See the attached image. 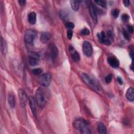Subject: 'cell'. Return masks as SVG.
Segmentation results:
<instances>
[{"instance_id": "4fadbf2b", "label": "cell", "mask_w": 134, "mask_h": 134, "mask_svg": "<svg viewBox=\"0 0 134 134\" xmlns=\"http://www.w3.org/2000/svg\"><path fill=\"white\" fill-rule=\"evenodd\" d=\"M69 50L71 52V57H72L73 60L75 62H79L80 59L79 53L74 49V48L72 46H70Z\"/></svg>"}, {"instance_id": "484cf974", "label": "cell", "mask_w": 134, "mask_h": 134, "mask_svg": "<svg viewBox=\"0 0 134 134\" xmlns=\"http://www.w3.org/2000/svg\"><path fill=\"white\" fill-rule=\"evenodd\" d=\"M65 27L69 29V30H71L74 28V25L73 23L68 21L67 23H65Z\"/></svg>"}, {"instance_id": "4dcf8cb0", "label": "cell", "mask_w": 134, "mask_h": 134, "mask_svg": "<svg viewBox=\"0 0 134 134\" xmlns=\"http://www.w3.org/2000/svg\"><path fill=\"white\" fill-rule=\"evenodd\" d=\"M66 35L67 37L69 39H71L73 36V31L72 30H68L66 31Z\"/></svg>"}, {"instance_id": "cb8c5ba5", "label": "cell", "mask_w": 134, "mask_h": 134, "mask_svg": "<svg viewBox=\"0 0 134 134\" xmlns=\"http://www.w3.org/2000/svg\"><path fill=\"white\" fill-rule=\"evenodd\" d=\"M42 70L40 68H35L32 70V73L35 75H39L41 74Z\"/></svg>"}, {"instance_id": "5bb4252c", "label": "cell", "mask_w": 134, "mask_h": 134, "mask_svg": "<svg viewBox=\"0 0 134 134\" xmlns=\"http://www.w3.org/2000/svg\"><path fill=\"white\" fill-rule=\"evenodd\" d=\"M29 106H30L31 110L32 111V113L33 115L35 117H37V113H36L35 99L32 97H31V96L29 97Z\"/></svg>"}, {"instance_id": "f546056e", "label": "cell", "mask_w": 134, "mask_h": 134, "mask_svg": "<svg viewBox=\"0 0 134 134\" xmlns=\"http://www.w3.org/2000/svg\"><path fill=\"white\" fill-rule=\"evenodd\" d=\"M112 78H113V76H112V75L111 74H109L108 75H107L105 78V82L107 83H109L111 80H112Z\"/></svg>"}, {"instance_id": "e575fe53", "label": "cell", "mask_w": 134, "mask_h": 134, "mask_svg": "<svg viewBox=\"0 0 134 134\" xmlns=\"http://www.w3.org/2000/svg\"><path fill=\"white\" fill-rule=\"evenodd\" d=\"M26 3V1H25V0H20V1H18V3L21 6H24L25 5Z\"/></svg>"}, {"instance_id": "30bf717a", "label": "cell", "mask_w": 134, "mask_h": 134, "mask_svg": "<svg viewBox=\"0 0 134 134\" xmlns=\"http://www.w3.org/2000/svg\"><path fill=\"white\" fill-rule=\"evenodd\" d=\"M89 11L90 14L91 16V18L93 21V22L95 24L97 22V9L96 6L92 3H90L89 5Z\"/></svg>"}, {"instance_id": "d590c367", "label": "cell", "mask_w": 134, "mask_h": 134, "mask_svg": "<svg viewBox=\"0 0 134 134\" xmlns=\"http://www.w3.org/2000/svg\"><path fill=\"white\" fill-rule=\"evenodd\" d=\"M130 68H131V70H132V71H133V65H132V64H131V66H130Z\"/></svg>"}, {"instance_id": "2e32d148", "label": "cell", "mask_w": 134, "mask_h": 134, "mask_svg": "<svg viewBox=\"0 0 134 134\" xmlns=\"http://www.w3.org/2000/svg\"><path fill=\"white\" fill-rule=\"evenodd\" d=\"M1 52L3 55H5L7 51V46L5 40L3 38V37H1Z\"/></svg>"}, {"instance_id": "8992f818", "label": "cell", "mask_w": 134, "mask_h": 134, "mask_svg": "<svg viewBox=\"0 0 134 134\" xmlns=\"http://www.w3.org/2000/svg\"><path fill=\"white\" fill-rule=\"evenodd\" d=\"M36 32L32 29L27 30L24 35V40L28 43H32L36 37Z\"/></svg>"}, {"instance_id": "ba28073f", "label": "cell", "mask_w": 134, "mask_h": 134, "mask_svg": "<svg viewBox=\"0 0 134 134\" xmlns=\"http://www.w3.org/2000/svg\"><path fill=\"white\" fill-rule=\"evenodd\" d=\"M49 54L52 60H54L58 56V49L53 43H51L49 45L48 47Z\"/></svg>"}, {"instance_id": "d6986e66", "label": "cell", "mask_w": 134, "mask_h": 134, "mask_svg": "<svg viewBox=\"0 0 134 134\" xmlns=\"http://www.w3.org/2000/svg\"><path fill=\"white\" fill-rule=\"evenodd\" d=\"M8 102L9 103V106H10L11 108H14L15 106V104H16V101H15V98L14 97V95L12 94L9 93L8 95Z\"/></svg>"}, {"instance_id": "d4e9b609", "label": "cell", "mask_w": 134, "mask_h": 134, "mask_svg": "<svg viewBox=\"0 0 134 134\" xmlns=\"http://www.w3.org/2000/svg\"><path fill=\"white\" fill-rule=\"evenodd\" d=\"M111 15L114 17V18H117L118 17L119 14V10L117 9V8H115L112 9L111 12Z\"/></svg>"}, {"instance_id": "44dd1931", "label": "cell", "mask_w": 134, "mask_h": 134, "mask_svg": "<svg viewBox=\"0 0 134 134\" xmlns=\"http://www.w3.org/2000/svg\"><path fill=\"white\" fill-rule=\"evenodd\" d=\"M50 37V36L49 33L46 32H42L40 36V41L42 43H46L49 41Z\"/></svg>"}, {"instance_id": "7c38bea8", "label": "cell", "mask_w": 134, "mask_h": 134, "mask_svg": "<svg viewBox=\"0 0 134 134\" xmlns=\"http://www.w3.org/2000/svg\"><path fill=\"white\" fill-rule=\"evenodd\" d=\"M107 62L108 64L114 68H117L119 66V60L115 57L111 56L109 57L107 59Z\"/></svg>"}, {"instance_id": "836d02e7", "label": "cell", "mask_w": 134, "mask_h": 134, "mask_svg": "<svg viewBox=\"0 0 134 134\" xmlns=\"http://www.w3.org/2000/svg\"><path fill=\"white\" fill-rule=\"evenodd\" d=\"M117 81L118 82V83L120 84V85H122L123 84V81L122 80V79L120 77H117Z\"/></svg>"}, {"instance_id": "603a6c76", "label": "cell", "mask_w": 134, "mask_h": 134, "mask_svg": "<svg viewBox=\"0 0 134 134\" xmlns=\"http://www.w3.org/2000/svg\"><path fill=\"white\" fill-rule=\"evenodd\" d=\"M95 3H96L98 5L102 7L106 8L107 7V3L105 1H95Z\"/></svg>"}, {"instance_id": "9c48e42d", "label": "cell", "mask_w": 134, "mask_h": 134, "mask_svg": "<svg viewBox=\"0 0 134 134\" xmlns=\"http://www.w3.org/2000/svg\"><path fill=\"white\" fill-rule=\"evenodd\" d=\"M18 96L20 106L22 108L25 107V106H26L27 97L25 91L23 89H19L18 90Z\"/></svg>"}, {"instance_id": "5b68a950", "label": "cell", "mask_w": 134, "mask_h": 134, "mask_svg": "<svg viewBox=\"0 0 134 134\" xmlns=\"http://www.w3.org/2000/svg\"><path fill=\"white\" fill-rule=\"evenodd\" d=\"M40 55L35 52H30L29 53V59L28 62L31 66H35L39 63Z\"/></svg>"}, {"instance_id": "8fae6325", "label": "cell", "mask_w": 134, "mask_h": 134, "mask_svg": "<svg viewBox=\"0 0 134 134\" xmlns=\"http://www.w3.org/2000/svg\"><path fill=\"white\" fill-rule=\"evenodd\" d=\"M97 37L100 42L106 45L109 46L111 43V40L108 38L104 31H102L100 33H98L97 34Z\"/></svg>"}, {"instance_id": "7a4b0ae2", "label": "cell", "mask_w": 134, "mask_h": 134, "mask_svg": "<svg viewBox=\"0 0 134 134\" xmlns=\"http://www.w3.org/2000/svg\"><path fill=\"white\" fill-rule=\"evenodd\" d=\"M81 77L84 82L91 88L96 91H99V87L98 83L92 76L87 74L83 73L81 75Z\"/></svg>"}, {"instance_id": "3957f363", "label": "cell", "mask_w": 134, "mask_h": 134, "mask_svg": "<svg viewBox=\"0 0 134 134\" xmlns=\"http://www.w3.org/2000/svg\"><path fill=\"white\" fill-rule=\"evenodd\" d=\"M36 100L38 106L42 108L46 105V100L44 95L40 89H38L36 92L35 94Z\"/></svg>"}, {"instance_id": "f1b7e54d", "label": "cell", "mask_w": 134, "mask_h": 134, "mask_svg": "<svg viewBox=\"0 0 134 134\" xmlns=\"http://www.w3.org/2000/svg\"><path fill=\"white\" fill-rule=\"evenodd\" d=\"M81 34L83 35H88L90 34V31L87 28H84L81 30Z\"/></svg>"}, {"instance_id": "52a82bcc", "label": "cell", "mask_w": 134, "mask_h": 134, "mask_svg": "<svg viewBox=\"0 0 134 134\" xmlns=\"http://www.w3.org/2000/svg\"><path fill=\"white\" fill-rule=\"evenodd\" d=\"M82 50L84 54L87 57H90L93 52V49L91 44L87 41H85L83 43Z\"/></svg>"}, {"instance_id": "d6a6232c", "label": "cell", "mask_w": 134, "mask_h": 134, "mask_svg": "<svg viewBox=\"0 0 134 134\" xmlns=\"http://www.w3.org/2000/svg\"><path fill=\"white\" fill-rule=\"evenodd\" d=\"M122 2H123V4H124V6H126V7L129 6V5L130 4V1H129L125 0V1H123Z\"/></svg>"}, {"instance_id": "83f0119b", "label": "cell", "mask_w": 134, "mask_h": 134, "mask_svg": "<svg viewBox=\"0 0 134 134\" xmlns=\"http://www.w3.org/2000/svg\"><path fill=\"white\" fill-rule=\"evenodd\" d=\"M122 34H123V36L124 37V38L127 40H129L130 39V35L128 32V31H127L125 29H123L122 30Z\"/></svg>"}, {"instance_id": "277c9868", "label": "cell", "mask_w": 134, "mask_h": 134, "mask_svg": "<svg viewBox=\"0 0 134 134\" xmlns=\"http://www.w3.org/2000/svg\"><path fill=\"white\" fill-rule=\"evenodd\" d=\"M51 77L52 76L50 73H46L38 77V82L42 86L47 87L50 84Z\"/></svg>"}, {"instance_id": "ac0fdd59", "label": "cell", "mask_w": 134, "mask_h": 134, "mask_svg": "<svg viewBox=\"0 0 134 134\" xmlns=\"http://www.w3.org/2000/svg\"><path fill=\"white\" fill-rule=\"evenodd\" d=\"M28 19L29 23L31 25L35 24L36 22V19H37L36 14L35 12L30 13L28 16Z\"/></svg>"}, {"instance_id": "e0dca14e", "label": "cell", "mask_w": 134, "mask_h": 134, "mask_svg": "<svg viewBox=\"0 0 134 134\" xmlns=\"http://www.w3.org/2000/svg\"><path fill=\"white\" fill-rule=\"evenodd\" d=\"M126 97L127 99L131 102L134 100V90L132 87H129L127 91L126 94Z\"/></svg>"}, {"instance_id": "ffe728a7", "label": "cell", "mask_w": 134, "mask_h": 134, "mask_svg": "<svg viewBox=\"0 0 134 134\" xmlns=\"http://www.w3.org/2000/svg\"><path fill=\"white\" fill-rule=\"evenodd\" d=\"M98 131L100 134H106L107 133V129L105 125L102 122H99L97 126Z\"/></svg>"}, {"instance_id": "4316f807", "label": "cell", "mask_w": 134, "mask_h": 134, "mask_svg": "<svg viewBox=\"0 0 134 134\" xmlns=\"http://www.w3.org/2000/svg\"><path fill=\"white\" fill-rule=\"evenodd\" d=\"M121 20L124 21V22H126V21H128L129 19V16L128 14H124L121 15Z\"/></svg>"}, {"instance_id": "6da1fadb", "label": "cell", "mask_w": 134, "mask_h": 134, "mask_svg": "<svg viewBox=\"0 0 134 134\" xmlns=\"http://www.w3.org/2000/svg\"><path fill=\"white\" fill-rule=\"evenodd\" d=\"M73 125L74 127L79 130L82 133H91V129L87 121L83 118L76 119L73 121Z\"/></svg>"}, {"instance_id": "9a60e30c", "label": "cell", "mask_w": 134, "mask_h": 134, "mask_svg": "<svg viewBox=\"0 0 134 134\" xmlns=\"http://www.w3.org/2000/svg\"><path fill=\"white\" fill-rule=\"evenodd\" d=\"M59 15L61 19L63 21H65L66 23L68 22L69 17V13H68V10H66V9H61L60 11Z\"/></svg>"}, {"instance_id": "1f68e13d", "label": "cell", "mask_w": 134, "mask_h": 134, "mask_svg": "<svg viewBox=\"0 0 134 134\" xmlns=\"http://www.w3.org/2000/svg\"><path fill=\"white\" fill-rule=\"evenodd\" d=\"M127 29L128 31H129V32L130 33H133V27L131 25H128L127 27Z\"/></svg>"}, {"instance_id": "7402d4cb", "label": "cell", "mask_w": 134, "mask_h": 134, "mask_svg": "<svg viewBox=\"0 0 134 134\" xmlns=\"http://www.w3.org/2000/svg\"><path fill=\"white\" fill-rule=\"evenodd\" d=\"M70 5L73 10L76 11L79 9L80 2L79 1H70Z\"/></svg>"}]
</instances>
